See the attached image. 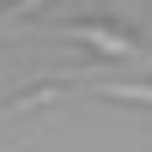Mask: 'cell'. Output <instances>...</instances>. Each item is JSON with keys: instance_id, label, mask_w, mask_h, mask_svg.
<instances>
[{"instance_id": "1", "label": "cell", "mask_w": 152, "mask_h": 152, "mask_svg": "<svg viewBox=\"0 0 152 152\" xmlns=\"http://www.w3.org/2000/svg\"><path fill=\"white\" fill-rule=\"evenodd\" d=\"M55 37H73V43L97 49V55H110V61H146V67H152V55L134 43L128 31H116V24H91V18H79V24H61Z\"/></svg>"}, {"instance_id": "2", "label": "cell", "mask_w": 152, "mask_h": 152, "mask_svg": "<svg viewBox=\"0 0 152 152\" xmlns=\"http://www.w3.org/2000/svg\"><path fill=\"white\" fill-rule=\"evenodd\" d=\"M43 6H49V0H12V12H18V18H37Z\"/></svg>"}]
</instances>
